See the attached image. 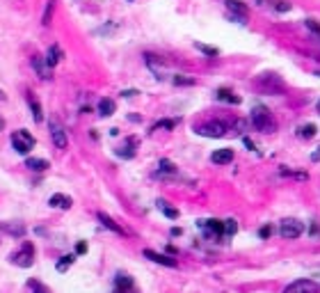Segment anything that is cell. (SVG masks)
I'll use <instances>...</instances> for the list:
<instances>
[{
    "mask_svg": "<svg viewBox=\"0 0 320 293\" xmlns=\"http://www.w3.org/2000/svg\"><path fill=\"white\" fill-rule=\"evenodd\" d=\"M279 174H281V177H293V179H297V181L309 179V174H306V172H295V169H288V167H279Z\"/></svg>",
    "mask_w": 320,
    "mask_h": 293,
    "instance_id": "27",
    "label": "cell"
},
{
    "mask_svg": "<svg viewBox=\"0 0 320 293\" xmlns=\"http://www.w3.org/2000/svg\"><path fill=\"white\" fill-rule=\"evenodd\" d=\"M5 99H7V96H5V92L0 90V101H5Z\"/></svg>",
    "mask_w": 320,
    "mask_h": 293,
    "instance_id": "43",
    "label": "cell"
},
{
    "mask_svg": "<svg viewBox=\"0 0 320 293\" xmlns=\"http://www.w3.org/2000/svg\"><path fill=\"white\" fill-rule=\"evenodd\" d=\"M156 204H158V209L163 211V213H165V215H167V218H169V220H176V218H178V211H176V209H174V206H169V204H167V202H165V199H158V202H156Z\"/></svg>",
    "mask_w": 320,
    "mask_h": 293,
    "instance_id": "25",
    "label": "cell"
},
{
    "mask_svg": "<svg viewBox=\"0 0 320 293\" xmlns=\"http://www.w3.org/2000/svg\"><path fill=\"white\" fill-rule=\"evenodd\" d=\"M3 126H5V120H3V117H0V129H3Z\"/></svg>",
    "mask_w": 320,
    "mask_h": 293,
    "instance_id": "44",
    "label": "cell"
},
{
    "mask_svg": "<svg viewBox=\"0 0 320 293\" xmlns=\"http://www.w3.org/2000/svg\"><path fill=\"white\" fill-rule=\"evenodd\" d=\"M311 160H313V163H318V160H320V147L313 151V154H311Z\"/></svg>",
    "mask_w": 320,
    "mask_h": 293,
    "instance_id": "41",
    "label": "cell"
},
{
    "mask_svg": "<svg viewBox=\"0 0 320 293\" xmlns=\"http://www.w3.org/2000/svg\"><path fill=\"white\" fill-rule=\"evenodd\" d=\"M10 261L14 263V266H21V268H30V266L35 263V245L30 243V241H25L19 252H14L10 257Z\"/></svg>",
    "mask_w": 320,
    "mask_h": 293,
    "instance_id": "2",
    "label": "cell"
},
{
    "mask_svg": "<svg viewBox=\"0 0 320 293\" xmlns=\"http://www.w3.org/2000/svg\"><path fill=\"white\" fill-rule=\"evenodd\" d=\"M158 177H172V174H176V165L172 163V160L163 158L160 163H158Z\"/></svg>",
    "mask_w": 320,
    "mask_h": 293,
    "instance_id": "21",
    "label": "cell"
},
{
    "mask_svg": "<svg viewBox=\"0 0 320 293\" xmlns=\"http://www.w3.org/2000/svg\"><path fill=\"white\" fill-rule=\"evenodd\" d=\"M251 124L256 126V131H261V133H275L277 131V122L272 117L270 108H266L261 103L251 108Z\"/></svg>",
    "mask_w": 320,
    "mask_h": 293,
    "instance_id": "1",
    "label": "cell"
},
{
    "mask_svg": "<svg viewBox=\"0 0 320 293\" xmlns=\"http://www.w3.org/2000/svg\"><path fill=\"white\" fill-rule=\"evenodd\" d=\"M297 135H302V138H313L315 135V126L313 124H304V126H300V129H297Z\"/></svg>",
    "mask_w": 320,
    "mask_h": 293,
    "instance_id": "31",
    "label": "cell"
},
{
    "mask_svg": "<svg viewBox=\"0 0 320 293\" xmlns=\"http://www.w3.org/2000/svg\"><path fill=\"white\" fill-rule=\"evenodd\" d=\"M135 147H138V138H128L126 144L117 147V156H119V158H133V156H135Z\"/></svg>",
    "mask_w": 320,
    "mask_h": 293,
    "instance_id": "13",
    "label": "cell"
},
{
    "mask_svg": "<svg viewBox=\"0 0 320 293\" xmlns=\"http://www.w3.org/2000/svg\"><path fill=\"white\" fill-rule=\"evenodd\" d=\"M48 204H50V206H53V209H62V211H69L71 206H74V199H71L69 195L55 193V195H50Z\"/></svg>",
    "mask_w": 320,
    "mask_h": 293,
    "instance_id": "11",
    "label": "cell"
},
{
    "mask_svg": "<svg viewBox=\"0 0 320 293\" xmlns=\"http://www.w3.org/2000/svg\"><path fill=\"white\" fill-rule=\"evenodd\" d=\"M217 101H227V103L238 105L240 103V96H236L231 90H217Z\"/></svg>",
    "mask_w": 320,
    "mask_h": 293,
    "instance_id": "23",
    "label": "cell"
},
{
    "mask_svg": "<svg viewBox=\"0 0 320 293\" xmlns=\"http://www.w3.org/2000/svg\"><path fill=\"white\" fill-rule=\"evenodd\" d=\"M53 12H55V0H48V3H46V10H44V16H41V23L50 25V21H53Z\"/></svg>",
    "mask_w": 320,
    "mask_h": 293,
    "instance_id": "29",
    "label": "cell"
},
{
    "mask_svg": "<svg viewBox=\"0 0 320 293\" xmlns=\"http://www.w3.org/2000/svg\"><path fill=\"white\" fill-rule=\"evenodd\" d=\"M261 85L266 87L268 92H270V94H275V92L279 90V87H281L284 83H281V80L277 78L275 74H263V76H261Z\"/></svg>",
    "mask_w": 320,
    "mask_h": 293,
    "instance_id": "16",
    "label": "cell"
},
{
    "mask_svg": "<svg viewBox=\"0 0 320 293\" xmlns=\"http://www.w3.org/2000/svg\"><path fill=\"white\" fill-rule=\"evenodd\" d=\"M242 142H245V147H247V149H251V151L256 149V147H254V142H251L249 138H242Z\"/></svg>",
    "mask_w": 320,
    "mask_h": 293,
    "instance_id": "40",
    "label": "cell"
},
{
    "mask_svg": "<svg viewBox=\"0 0 320 293\" xmlns=\"http://www.w3.org/2000/svg\"><path fill=\"white\" fill-rule=\"evenodd\" d=\"M138 94V90H123L121 92V96H135Z\"/></svg>",
    "mask_w": 320,
    "mask_h": 293,
    "instance_id": "42",
    "label": "cell"
},
{
    "mask_svg": "<svg viewBox=\"0 0 320 293\" xmlns=\"http://www.w3.org/2000/svg\"><path fill=\"white\" fill-rule=\"evenodd\" d=\"M227 131H229V124L227 122H220V120L197 126V133L206 135V138H222V135H227Z\"/></svg>",
    "mask_w": 320,
    "mask_h": 293,
    "instance_id": "6",
    "label": "cell"
},
{
    "mask_svg": "<svg viewBox=\"0 0 320 293\" xmlns=\"http://www.w3.org/2000/svg\"><path fill=\"white\" fill-rule=\"evenodd\" d=\"M0 229H3L5 233H10V236H14V239L25 236V224H21V222H3Z\"/></svg>",
    "mask_w": 320,
    "mask_h": 293,
    "instance_id": "17",
    "label": "cell"
},
{
    "mask_svg": "<svg viewBox=\"0 0 320 293\" xmlns=\"http://www.w3.org/2000/svg\"><path fill=\"white\" fill-rule=\"evenodd\" d=\"M318 112H320V99H318Z\"/></svg>",
    "mask_w": 320,
    "mask_h": 293,
    "instance_id": "45",
    "label": "cell"
},
{
    "mask_svg": "<svg viewBox=\"0 0 320 293\" xmlns=\"http://www.w3.org/2000/svg\"><path fill=\"white\" fill-rule=\"evenodd\" d=\"M128 3H133V0H128Z\"/></svg>",
    "mask_w": 320,
    "mask_h": 293,
    "instance_id": "46",
    "label": "cell"
},
{
    "mask_svg": "<svg viewBox=\"0 0 320 293\" xmlns=\"http://www.w3.org/2000/svg\"><path fill=\"white\" fill-rule=\"evenodd\" d=\"M222 3L231 10V19L236 21V23H245V19H247V5L245 3H240V0H222Z\"/></svg>",
    "mask_w": 320,
    "mask_h": 293,
    "instance_id": "9",
    "label": "cell"
},
{
    "mask_svg": "<svg viewBox=\"0 0 320 293\" xmlns=\"http://www.w3.org/2000/svg\"><path fill=\"white\" fill-rule=\"evenodd\" d=\"M174 126H176V120H160L158 124L151 126V131H158V129H169V131H172Z\"/></svg>",
    "mask_w": 320,
    "mask_h": 293,
    "instance_id": "33",
    "label": "cell"
},
{
    "mask_svg": "<svg viewBox=\"0 0 320 293\" xmlns=\"http://www.w3.org/2000/svg\"><path fill=\"white\" fill-rule=\"evenodd\" d=\"M12 147H14L16 154L25 156V154H30L32 147H35V138H32V133H28V131H16V133H12Z\"/></svg>",
    "mask_w": 320,
    "mask_h": 293,
    "instance_id": "3",
    "label": "cell"
},
{
    "mask_svg": "<svg viewBox=\"0 0 320 293\" xmlns=\"http://www.w3.org/2000/svg\"><path fill=\"white\" fill-rule=\"evenodd\" d=\"M74 261H76V254H64V257L55 263V268H57V273H67V268H69Z\"/></svg>",
    "mask_w": 320,
    "mask_h": 293,
    "instance_id": "26",
    "label": "cell"
},
{
    "mask_svg": "<svg viewBox=\"0 0 320 293\" xmlns=\"http://www.w3.org/2000/svg\"><path fill=\"white\" fill-rule=\"evenodd\" d=\"M28 103H30V110H32V120H35V122H41V120H44L41 105H39V101L32 96V92H28Z\"/></svg>",
    "mask_w": 320,
    "mask_h": 293,
    "instance_id": "22",
    "label": "cell"
},
{
    "mask_svg": "<svg viewBox=\"0 0 320 293\" xmlns=\"http://www.w3.org/2000/svg\"><path fill=\"white\" fill-rule=\"evenodd\" d=\"M309 233H311V239H320V224L318 222H311Z\"/></svg>",
    "mask_w": 320,
    "mask_h": 293,
    "instance_id": "37",
    "label": "cell"
},
{
    "mask_svg": "<svg viewBox=\"0 0 320 293\" xmlns=\"http://www.w3.org/2000/svg\"><path fill=\"white\" fill-rule=\"evenodd\" d=\"M28 288L32 293H53L48 286H46V284H41L39 279H28Z\"/></svg>",
    "mask_w": 320,
    "mask_h": 293,
    "instance_id": "28",
    "label": "cell"
},
{
    "mask_svg": "<svg viewBox=\"0 0 320 293\" xmlns=\"http://www.w3.org/2000/svg\"><path fill=\"white\" fill-rule=\"evenodd\" d=\"M284 293H320V286L313 279H295L284 288Z\"/></svg>",
    "mask_w": 320,
    "mask_h": 293,
    "instance_id": "7",
    "label": "cell"
},
{
    "mask_svg": "<svg viewBox=\"0 0 320 293\" xmlns=\"http://www.w3.org/2000/svg\"><path fill=\"white\" fill-rule=\"evenodd\" d=\"M144 257H147L149 261L160 263V266H169V268H176V259L167 257V254H158V252H153V250H144Z\"/></svg>",
    "mask_w": 320,
    "mask_h": 293,
    "instance_id": "12",
    "label": "cell"
},
{
    "mask_svg": "<svg viewBox=\"0 0 320 293\" xmlns=\"http://www.w3.org/2000/svg\"><path fill=\"white\" fill-rule=\"evenodd\" d=\"M304 25L309 28L311 32H313V35H320V21H315V19H306V21H304Z\"/></svg>",
    "mask_w": 320,
    "mask_h": 293,
    "instance_id": "34",
    "label": "cell"
},
{
    "mask_svg": "<svg viewBox=\"0 0 320 293\" xmlns=\"http://www.w3.org/2000/svg\"><path fill=\"white\" fill-rule=\"evenodd\" d=\"M236 231H238V222L236 220H224V233L227 236H236Z\"/></svg>",
    "mask_w": 320,
    "mask_h": 293,
    "instance_id": "32",
    "label": "cell"
},
{
    "mask_svg": "<svg viewBox=\"0 0 320 293\" xmlns=\"http://www.w3.org/2000/svg\"><path fill=\"white\" fill-rule=\"evenodd\" d=\"M195 48L202 50V53L208 55V57H217V55H220V50H217V48H213V46H206V44H199V41L195 44Z\"/></svg>",
    "mask_w": 320,
    "mask_h": 293,
    "instance_id": "30",
    "label": "cell"
},
{
    "mask_svg": "<svg viewBox=\"0 0 320 293\" xmlns=\"http://www.w3.org/2000/svg\"><path fill=\"white\" fill-rule=\"evenodd\" d=\"M96 218H99V222H101V224H103V227H105V229H110V231L119 233V236H123V233H126V231H123V229H121V227H119V224H117V222H114V220H112V218H110V215H108V213H103V211H99V215H96Z\"/></svg>",
    "mask_w": 320,
    "mask_h": 293,
    "instance_id": "18",
    "label": "cell"
},
{
    "mask_svg": "<svg viewBox=\"0 0 320 293\" xmlns=\"http://www.w3.org/2000/svg\"><path fill=\"white\" fill-rule=\"evenodd\" d=\"M30 65H32V69L37 71V76H39L41 80H50V71L53 69L48 67L44 55H32V57H30Z\"/></svg>",
    "mask_w": 320,
    "mask_h": 293,
    "instance_id": "10",
    "label": "cell"
},
{
    "mask_svg": "<svg viewBox=\"0 0 320 293\" xmlns=\"http://www.w3.org/2000/svg\"><path fill=\"white\" fill-rule=\"evenodd\" d=\"M44 57H46V62H48V67H50V69H53V67H57L59 62H62L64 53H62V48H59L57 44H53V46H50V48H48V53L44 55Z\"/></svg>",
    "mask_w": 320,
    "mask_h": 293,
    "instance_id": "15",
    "label": "cell"
},
{
    "mask_svg": "<svg viewBox=\"0 0 320 293\" xmlns=\"http://www.w3.org/2000/svg\"><path fill=\"white\" fill-rule=\"evenodd\" d=\"M197 224L208 233V236H215V239H222V236H224V222H222V220H215V218L199 220Z\"/></svg>",
    "mask_w": 320,
    "mask_h": 293,
    "instance_id": "8",
    "label": "cell"
},
{
    "mask_svg": "<svg viewBox=\"0 0 320 293\" xmlns=\"http://www.w3.org/2000/svg\"><path fill=\"white\" fill-rule=\"evenodd\" d=\"M48 131H50V140H53L55 149H67V147H69L67 131H64V126L59 124L55 117H50V120H48Z\"/></svg>",
    "mask_w": 320,
    "mask_h": 293,
    "instance_id": "5",
    "label": "cell"
},
{
    "mask_svg": "<svg viewBox=\"0 0 320 293\" xmlns=\"http://www.w3.org/2000/svg\"><path fill=\"white\" fill-rule=\"evenodd\" d=\"M114 112V101L112 99H101L99 101V114L101 117H110Z\"/></svg>",
    "mask_w": 320,
    "mask_h": 293,
    "instance_id": "24",
    "label": "cell"
},
{
    "mask_svg": "<svg viewBox=\"0 0 320 293\" xmlns=\"http://www.w3.org/2000/svg\"><path fill=\"white\" fill-rule=\"evenodd\" d=\"M25 167L32 172H46L48 169V160L46 158H25Z\"/></svg>",
    "mask_w": 320,
    "mask_h": 293,
    "instance_id": "20",
    "label": "cell"
},
{
    "mask_svg": "<svg viewBox=\"0 0 320 293\" xmlns=\"http://www.w3.org/2000/svg\"><path fill=\"white\" fill-rule=\"evenodd\" d=\"M133 288H135V284L128 275L119 273L117 277H114V291H133Z\"/></svg>",
    "mask_w": 320,
    "mask_h": 293,
    "instance_id": "19",
    "label": "cell"
},
{
    "mask_svg": "<svg viewBox=\"0 0 320 293\" xmlns=\"http://www.w3.org/2000/svg\"><path fill=\"white\" fill-rule=\"evenodd\" d=\"M270 233H272V227H270V224H266V227L259 231V236H261V239H270Z\"/></svg>",
    "mask_w": 320,
    "mask_h": 293,
    "instance_id": "38",
    "label": "cell"
},
{
    "mask_svg": "<svg viewBox=\"0 0 320 293\" xmlns=\"http://www.w3.org/2000/svg\"><path fill=\"white\" fill-rule=\"evenodd\" d=\"M87 252V243H83V241H80L78 245H76V254H85Z\"/></svg>",
    "mask_w": 320,
    "mask_h": 293,
    "instance_id": "39",
    "label": "cell"
},
{
    "mask_svg": "<svg viewBox=\"0 0 320 293\" xmlns=\"http://www.w3.org/2000/svg\"><path fill=\"white\" fill-rule=\"evenodd\" d=\"M211 160L215 165H229L233 160V149H217V151H213Z\"/></svg>",
    "mask_w": 320,
    "mask_h": 293,
    "instance_id": "14",
    "label": "cell"
},
{
    "mask_svg": "<svg viewBox=\"0 0 320 293\" xmlns=\"http://www.w3.org/2000/svg\"><path fill=\"white\" fill-rule=\"evenodd\" d=\"M302 231H304V224H302L300 220H295V218H284V220L279 222V233H281V239H288V241L300 239Z\"/></svg>",
    "mask_w": 320,
    "mask_h": 293,
    "instance_id": "4",
    "label": "cell"
},
{
    "mask_svg": "<svg viewBox=\"0 0 320 293\" xmlns=\"http://www.w3.org/2000/svg\"><path fill=\"white\" fill-rule=\"evenodd\" d=\"M272 7H275V10L277 12H291V3H286V0H277V3H275V5H272Z\"/></svg>",
    "mask_w": 320,
    "mask_h": 293,
    "instance_id": "35",
    "label": "cell"
},
{
    "mask_svg": "<svg viewBox=\"0 0 320 293\" xmlns=\"http://www.w3.org/2000/svg\"><path fill=\"white\" fill-rule=\"evenodd\" d=\"M174 85H195V80L185 78V76H174Z\"/></svg>",
    "mask_w": 320,
    "mask_h": 293,
    "instance_id": "36",
    "label": "cell"
}]
</instances>
